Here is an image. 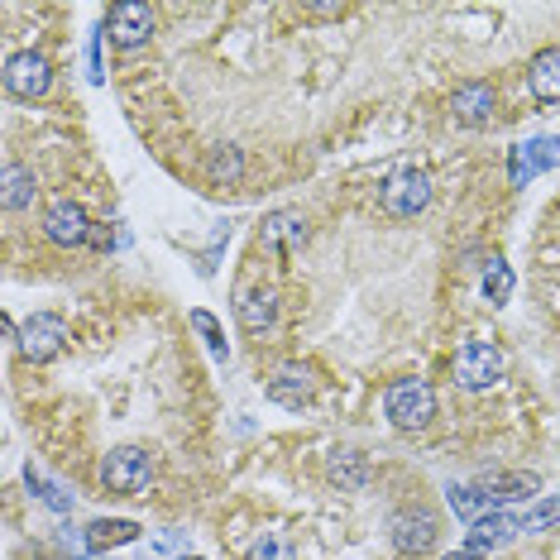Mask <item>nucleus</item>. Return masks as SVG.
I'll use <instances>...</instances> for the list:
<instances>
[{
  "label": "nucleus",
  "instance_id": "ddd939ff",
  "mask_svg": "<svg viewBox=\"0 0 560 560\" xmlns=\"http://www.w3.org/2000/svg\"><path fill=\"white\" fill-rule=\"evenodd\" d=\"M312 393H316V374L307 364H278L273 369V378H269V398L278 407H302V402H312Z\"/></svg>",
  "mask_w": 560,
  "mask_h": 560
},
{
  "label": "nucleus",
  "instance_id": "f03ea898",
  "mask_svg": "<svg viewBox=\"0 0 560 560\" xmlns=\"http://www.w3.org/2000/svg\"><path fill=\"white\" fill-rule=\"evenodd\" d=\"M384 417L398 431H422L436 417V388L427 378H393L384 388Z\"/></svg>",
  "mask_w": 560,
  "mask_h": 560
},
{
  "label": "nucleus",
  "instance_id": "9d476101",
  "mask_svg": "<svg viewBox=\"0 0 560 560\" xmlns=\"http://www.w3.org/2000/svg\"><path fill=\"white\" fill-rule=\"evenodd\" d=\"M560 163V139L556 135H541V139H522V144L508 154V177L513 187H527L532 177H541L546 168Z\"/></svg>",
  "mask_w": 560,
  "mask_h": 560
},
{
  "label": "nucleus",
  "instance_id": "cd10ccee",
  "mask_svg": "<svg viewBox=\"0 0 560 560\" xmlns=\"http://www.w3.org/2000/svg\"><path fill=\"white\" fill-rule=\"evenodd\" d=\"M183 546H187V537H183V532H163V537H159V541H154V546H149V551H144V560H163V556L183 551Z\"/></svg>",
  "mask_w": 560,
  "mask_h": 560
},
{
  "label": "nucleus",
  "instance_id": "a211bd4d",
  "mask_svg": "<svg viewBox=\"0 0 560 560\" xmlns=\"http://www.w3.org/2000/svg\"><path fill=\"white\" fill-rule=\"evenodd\" d=\"M139 522H130V517H96L92 527L82 532L86 537V551H110V546H130V541H139Z\"/></svg>",
  "mask_w": 560,
  "mask_h": 560
},
{
  "label": "nucleus",
  "instance_id": "6e6552de",
  "mask_svg": "<svg viewBox=\"0 0 560 560\" xmlns=\"http://www.w3.org/2000/svg\"><path fill=\"white\" fill-rule=\"evenodd\" d=\"M312 240V225L302 211H269L259 225V249L278 254V259H292V254H302V245Z\"/></svg>",
  "mask_w": 560,
  "mask_h": 560
},
{
  "label": "nucleus",
  "instance_id": "a878e982",
  "mask_svg": "<svg viewBox=\"0 0 560 560\" xmlns=\"http://www.w3.org/2000/svg\"><path fill=\"white\" fill-rule=\"evenodd\" d=\"M249 560H298V551H292L288 537H278V532H264V537L249 546Z\"/></svg>",
  "mask_w": 560,
  "mask_h": 560
},
{
  "label": "nucleus",
  "instance_id": "0eeeda50",
  "mask_svg": "<svg viewBox=\"0 0 560 560\" xmlns=\"http://www.w3.org/2000/svg\"><path fill=\"white\" fill-rule=\"evenodd\" d=\"M106 34L116 48H144L154 39V5H144V0H120V5H110Z\"/></svg>",
  "mask_w": 560,
  "mask_h": 560
},
{
  "label": "nucleus",
  "instance_id": "c756f323",
  "mask_svg": "<svg viewBox=\"0 0 560 560\" xmlns=\"http://www.w3.org/2000/svg\"><path fill=\"white\" fill-rule=\"evenodd\" d=\"M307 15H322V20H336V15H346V5H312Z\"/></svg>",
  "mask_w": 560,
  "mask_h": 560
},
{
  "label": "nucleus",
  "instance_id": "dca6fc26",
  "mask_svg": "<svg viewBox=\"0 0 560 560\" xmlns=\"http://www.w3.org/2000/svg\"><path fill=\"white\" fill-rule=\"evenodd\" d=\"M527 86L541 106H556L560 101V48H541L527 62Z\"/></svg>",
  "mask_w": 560,
  "mask_h": 560
},
{
  "label": "nucleus",
  "instance_id": "aec40b11",
  "mask_svg": "<svg viewBox=\"0 0 560 560\" xmlns=\"http://www.w3.org/2000/svg\"><path fill=\"white\" fill-rule=\"evenodd\" d=\"M240 177H245V154H240L235 144H215L207 154V183L211 187H240Z\"/></svg>",
  "mask_w": 560,
  "mask_h": 560
},
{
  "label": "nucleus",
  "instance_id": "c85d7f7f",
  "mask_svg": "<svg viewBox=\"0 0 560 560\" xmlns=\"http://www.w3.org/2000/svg\"><path fill=\"white\" fill-rule=\"evenodd\" d=\"M125 240H130V235H125V231H106V225H96V231H92V245L96 249H120Z\"/></svg>",
  "mask_w": 560,
  "mask_h": 560
},
{
  "label": "nucleus",
  "instance_id": "2f4dec72",
  "mask_svg": "<svg viewBox=\"0 0 560 560\" xmlns=\"http://www.w3.org/2000/svg\"><path fill=\"white\" fill-rule=\"evenodd\" d=\"M183 560H201V556H183Z\"/></svg>",
  "mask_w": 560,
  "mask_h": 560
},
{
  "label": "nucleus",
  "instance_id": "f257e3e1",
  "mask_svg": "<svg viewBox=\"0 0 560 560\" xmlns=\"http://www.w3.org/2000/svg\"><path fill=\"white\" fill-rule=\"evenodd\" d=\"M149 483H154V455L144 445H116L101 460V489L116 499H144Z\"/></svg>",
  "mask_w": 560,
  "mask_h": 560
},
{
  "label": "nucleus",
  "instance_id": "4be33fe9",
  "mask_svg": "<svg viewBox=\"0 0 560 560\" xmlns=\"http://www.w3.org/2000/svg\"><path fill=\"white\" fill-rule=\"evenodd\" d=\"M326 475H330V483H340V489H364L369 483V460L360 451H336L330 455V465H326Z\"/></svg>",
  "mask_w": 560,
  "mask_h": 560
},
{
  "label": "nucleus",
  "instance_id": "2eb2a0df",
  "mask_svg": "<svg viewBox=\"0 0 560 560\" xmlns=\"http://www.w3.org/2000/svg\"><path fill=\"white\" fill-rule=\"evenodd\" d=\"M522 532V517L513 513H489V517H479V522H469V537L465 546L469 551H493V546H508Z\"/></svg>",
  "mask_w": 560,
  "mask_h": 560
},
{
  "label": "nucleus",
  "instance_id": "412c9836",
  "mask_svg": "<svg viewBox=\"0 0 560 560\" xmlns=\"http://www.w3.org/2000/svg\"><path fill=\"white\" fill-rule=\"evenodd\" d=\"M451 508H455V517H465V522H479V517H489V513H503V508H493V499L479 489V483H451Z\"/></svg>",
  "mask_w": 560,
  "mask_h": 560
},
{
  "label": "nucleus",
  "instance_id": "5701e85b",
  "mask_svg": "<svg viewBox=\"0 0 560 560\" xmlns=\"http://www.w3.org/2000/svg\"><path fill=\"white\" fill-rule=\"evenodd\" d=\"M24 483L34 489V499H39L44 508H54V513H72V489L68 483H58V479H48L44 469H24Z\"/></svg>",
  "mask_w": 560,
  "mask_h": 560
},
{
  "label": "nucleus",
  "instance_id": "9b49d317",
  "mask_svg": "<svg viewBox=\"0 0 560 560\" xmlns=\"http://www.w3.org/2000/svg\"><path fill=\"white\" fill-rule=\"evenodd\" d=\"M235 322L249 336H264L278 322V288L273 283H249L235 292Z\"/></svg>",
  "mask_w": 560,
  "mask_h": 560
},
{
  "label": "nucleus",
  "instance_id": "393cba45",
  "mask_svg": "<svg viewBox=\"0 0 560 560\" xmlns=\"http://www.w3.org/2000/svg\"><path fill=\"white\" fill-rule=\"evenodd\" d=\"M187 322H192L197 330H201V340H207V350H211V360L215 364H225V360H231V346H225V330H221V322H215V316L211 312H192V316H187Z\"/></svg>",
  "mask_w": 560,
  "mask_h": 560
},
{
  "label": "nucleus",
  "instance_id": "f8f14e48",
  "mask_svg": "<svg viewBox=\"0 0 560 560\" xmlns=\"http://www.w3.org/2000/svg\"><path fill=\"white\" fill-rule=\"evenodd\" d=\"M436 537H441V527L427 508H407V513L393 517V546H398L402 556H427L431 546H436Z\"/></svg>",
  "mask_w": 560,
  "mask_h": 560
},
{
  "label": "nucleus",
  "instance_id": "4468645a",
  "mask_svg": "<svg viewBox=\"0 0 560 560\" xmlns=\"http://www.w3.org/2000/svg\"><path fill=\"white\" fill-rule=\"evenodd\" d=\"M493 110H499V96H493L489 82H460L451 96V116L460 125H489Z\"/></svg>",
  "mask_w": 560,
  "mask_h": 560
},
{
  "label": "nucleus",
  "instance_id": "1a4fd4ad",
  "mask_svg": "<svg viewBox=\"0 0 560 560\" xmlns=\"http://www.w3.org/2000/svg\"><path fill=\"white\" fill-rule=\"evenodd\" d=\"M92 215H86L78 201L72 197H62V201H54V207L44 211V235L54 240V245H62V249H72V245H92Z\"/></svg>",
  "mask_w": 560,
  "mask_h": 560
},
{
  "label": "nucleus",
  "instance_id": "20e7f679",
  "mask_svg": "<svg viewBox=\"0 0 560 560\" xmlns=\"http://www.w3.org/2000/svg\"><path fill=\"white\" fill-rule=\"evenodd\" d=\"M62 346H68V322H62L58 312H34L30 322H20V330H15V350L30 364L58 360Z\"/></svg>",
  "mask_w": 560,
  "mask_h": 560
},
{
  "label": "nucleus",
  "instance_id": "7ed1b4c3",
  "mask_svg": "<svg viewBox=\"0 0 560 560\" xmlns=\"http://www.w3.org/2000/svg\"><path fill=\"white\" fill-rule=\"evenodd\" d=\"M451 374H455V384H460V388L483 393V388H493L508 374V354L493 346V340H469V346L455 350Z\"/></svg>",
  "mask_w": 560,
  "mask_h": 560
},
{
  "label": "nucleus",
  "instance_id": "423d86ee",
  "mask_svg": "<svg viewBox=\"0 0 560 560\" xmlns=\"http://www.w3.org/2000/svg\"><path fill=\"white\" fill-rule=\"evenodd\" d=\"M431 207V177L422 168H398L384 183V211L398 215V221H412Z\"/></svg>",
  "mask_w": 560,
  "mask_h": 560
},
{
  "label": "nucleus",
  "instance_id": "bb28decb",
  "mask_svg": "<svg viewBox=\"0 0 560 560\" xmlns=\"http://www.w3.org/2000/svg\"><path fill=\"white\" fill-rule=\"evenodd\" d=\"M556 522H560V499H546L522 517V532H541V527H556Z\"/></svg>",
  "mask_w": 560,
  "mask_h": 560
},
{
  "label": "nucleus",
  "instance_id": "39448f33",
  "mask_svg": "<svg viewBox=\"0 0 560 560\" xmlns=\"http://www.w3.org/2000/svg\"><path fill=\"white\" fill-rule=\"evenodd\" d=\"M0 82H5V92L15 101H44L48 86H54V62H48L44 54H34V48H24V54L5 58Z\"/></svg>",
  "mask_w": 560,
  "mask_h": 560
},
{
  "label": "nucleus",
  "instance_id": "b1692460",
  "mask_svg": "<svg viewBox=\"0 0 560 560\" xmlns=\"http://www.w3.org/2000/svg\"><path fill=\"white\" fill-rule=\"evenodd\" d=\"M513 283H517V278H513V269H508V264L499 259V254H493V259H489V264H483V278H479L483 298H489V302H493V307H503V302H508V298H513Z\"/></svg>",
  "mask_w": 560,
  "mask_h": 560
},
{
  "label": "nucleus",
  "instance_id": "6ab92c4d",
  "mask_svg": "<svg viewBox=\"0 0 560 560\" xmlns=\"http://www.w3.org/2000/svg\"><path fill=\"white\" fill-rule=\"evenodd\" d=\"M34 197H39V183H34V173L24 168V163H5V173H0V201H5V211L34 207Z\"/></svg>",
  "mask_w": 560,
  "mask_h": 560
},
{
  "label": "nucleus",
  "instance_id": "7c9ffc66",
  "mask_svg": "<svg viewBox=\"0 0 560 560\" xmlns=\"http://www.w3.org/2000/svg\"><path fill=\"white\" fill-rule=\"evenodd\" d=\"M445 560H483V551H469V546H465V551H455V556H445Z\"/></svg>",
  "mask_w": 560,
  "mask_h": 560
},
{
  "label": "nucleus",
  "instance_id": "f3484780",
  "mask_svg": "<svg viewBox=\"0 0 560 560\" xmlns=\"http://www.w3.org/2000/svg\"><path fill=\"white\" fill-rule=\"evenodd\" d=\"M479 489L493 499V508H508V503H522V499H537L541 479L527 475V469H513V475H489Z\"/></svg>",
  "mask_w": 560,
  "mask_h": 560
}]
</instances>
